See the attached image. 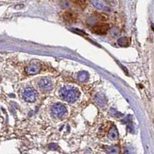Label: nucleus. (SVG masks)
Returning a JSON list of instances; mask_svg holds the SVG:
<instances>
[{
    "mask_svg": "<svg viewBox=\"0 0 154 154\" xmlns=\"http://www.w3.org/2000/svg\"><path fill=\"white\" fill-rule=\"evenodd\" d=\"M77 78L78 80L81 81V82H85L86 80L88 79V72H81L78 76H77Z\"/></svg>",
    "mask_w": 154,
    "mask_h": 154,
    "instance_id": "nucleus-11",
    "label": "nucleus"
},
{
    "mask_svg": "<svg viewBox=\"0 0 154 154\" xmlns=\"http://www.w3.org/2000/svg\"><path fill=\"white\" fill-rule=\"evenodd\" d=\"M108 136H109V138L110 139V140H117L118 137H119V133H118V130L116 129V128H115V127L112 128L111 130L109 131Z\"/></svg>",
    "mask_w": 154,
    "mask_h": 154,
    "instance_id": "nucleus-8",
    "label": "nucleus"
},
{
    "mask_svg": "<svg viewBox=\"0 0 154 154\" xmlns=\"http://www.w3.org/2000/svg\"><path fill=\"white\" fill-rule=\"evenodd\" d=\"M80 96V92L77 88L64 86L60 90L59 96L63 101L67 103H74Z\"/></svg>",
    "mask_w": 154,
    "mask_h": 154,
    "instance_id": "nucleus-1",
    "label": "nucleus"
},
{
    "mask_svg": "<svg viewBox=\"0 0 154 154\" xmlns=\"http://www.w3.org/2000/svg\"><path fill=\"white\" fill-rule=\"evenodd\" d=\"M23 97L26 101L33 103L36 99V93L32 88H26L23 90Z\"/></svg>",
    "mask_w": 154,
    "mask_h": 154,
    "instance_id": "nucleus-3",
    "label": "nucleus"
},
{
    "mask_svg": "<svg viewBox=\"0 0 154 154\" xmlns=\"http://www.w3.org/2000/svg\"><path fill=\"white\" fill-rule=\"evenodd\" d=\"M67 113V109L62 104H55L53 105L51 108V114L53 117L60 119L64 116V115Z\"/></svg>",
    "mask_w": 154,
    "mask_h": 154,
    "instance_id": "nucleus-2",
    "label": "nucleus"
},
{
    "mask_svg": "<svg viewBox=\"0 0 154 154\" xmlns=\"http://www.w3.org/2000/svg\"><path fill=\"white\" fill-rule=\"evenodd\" d=\"M92 4L95 6V8L99 9H103V10H109V9L106 8L104 5L101 3V2H99V0H92Z\"/></svg>",
    "mask_w": 154,
    "mask_h": 154,
    "instance_id": "nucleus-9",
    "label": "nucleus"
},
{
    "mask_svg": "<svg viewBox=\"0 0 154 154\" xmlns=\"http://www.w3.org/2000/svg\"><path fill=\"white\" fill-rule=\"evenodd\" d=\"M107 152L109 153H119V150L116 147H114V146H110V147H107L106 149Z\"/></svg>",
    "mask_w": 154,
    "mask_h": 154,
    "instance_id": "nucleus-13",
    "label": "nucleus"
},
{
    "mask_svg": "<svg viewBox=\"0 0 154 154\" xmlns=\"http://www.w3.org/2000/svg\"><path fill=\"white\" fill-rule=\"evenodd\" d=\"M0 82H1V77H0Z\"/></svg>",
    "mask_w": 154,
    "mask_h": 154,
    "instance_id": "nucleus-15",
    "label": "nucleus"
},
{
    "mask_svg": "<svg viewBox=\"0 0 154 154\" xmlns=\"http://www.w3.org/2000/svg\"><path fill=\"white\" fill-rule=\"evenodd\" d=\"M38 85L40 89L45 90V91H49V90H52V87H53L52 82L47 78L41 79L38 82Z\"/></svg>",
    "mask_w": 154,
    "mask_h": 154,
    "instance_id": "nucleus-6",
    "label": "nucleus"
},
{
    "mask_svg": "<svg viewBox=\"0 0 154 154\" xmlns=\"http://www.w3.org/2000/svg\"><path fill=\"white\" fill-rule=\"evenodd\" d=\"M118 43L121 46H127L129 44V39L127 37H122L118 39Z\"/></svg>",
    "mask_w": 154,
    "mask_h": 154,
    "instance_id": "nucleus-10",
    "label": "nucleus"
},
{
    "mask_svg": "<svg viewBox=\"0 0 154 154\" xmlns=\"http://www.w3.org/2000/svg\"><path fill=\"white\" fill-rule=\"evenodd\" d=\"M41 70V66L39 63H32L25 69V72L28 75L37 74Z\"/></svg>",
    "mask_w": 154,
    "mask_h": 154,
    "instance_id": "nucleus-4",
    "label": "nucleus"
},
{
    "mask_svg": "<svg viewBox=\"0 0 154 154\" xmlns=\"http://www.w3.org/2000/svg\"><path fill=\"white\" fill-rule=\"evenodd\" d=\"M95 16H96L99 20H101V21H106V20H108V16H106L105 13L96 12V13H95Z\"/></svg>",
    "mask_w": 154,
    "mask_h": 154,
    "instance_id": "nucleus-12",
    "label": "nucleus"
},
{
    "mask_svg": "<svg viewBox=\"0 0 154 154\" xmlns=\"http://www.w3.org/2000/svg\"><path fill=\"white\" fill-rule=\"evenodd\" d=\"M73 1L77 5V6H82V7H83L84 6H85V0H73Z\"/></svg>",
    "mask_w": 154,
    "mask_h": 154,
    "instance_id": "nucleus-14",
    "label": "nucleus"
},
{
    "mask_svg": "<svg viewBox=\"0 0 154 154\" xmlns=\"http://www.w3.org/2000/svg\"><path fill=\"white\" fill-rule=\"evenodd\" d=\"M63 20L68 22H74L77 20V16L71 11H67L63 14Z\"/></svg>",
    "mask_w": 154,
    "mask_h": 154,
    "instance_id": "nucleus-7",
    "label": "nucleus"
},
{
    "mask_svg": "<svg viewBox=\"0 0 154 154\" xmlns=\"http://www.w3.org/2000/svg\"><path fill=\"white\" fill-rule=\"evenodd\" d=\"M93 31L97 34H105L109 31V25L105 23H99L93 26Z\"/></svg>",
    "mask_w": 154,
    "mask_h": 154,
    "instance_id": "nucleus-5",
    "label": "nucleus"
}]
</instances>
